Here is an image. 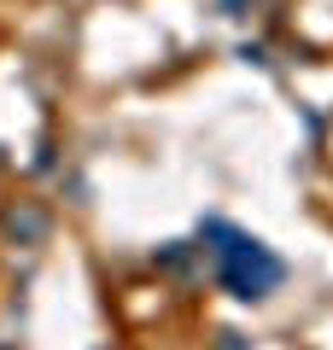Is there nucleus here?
<instances>
[{"mask_svg":"<svg viewBox=\"0 0 333 350\" xmlns=\"http://www.w3.org/2000/svg\"><path fill=\"white\" fill-rule=\"evenodd\" d=\"M6 228H12V239H18V234H24V239H41V228H47V222H41L36 211H24V216H12Z\"/></svg>","mask_w":333,"mask_h":350,"instance_id":"f03ea898","label":"nucleus"},{"mask_svg":"<svg viewBox=\"0 0 333 350\" xmlns=\"http://www.w3.org/2000/svg\"><path fill=\"white\" fill-rule=\"evenodd\" d=\"M222 239H228V245H222V280L234 286V298H263V292L286 275V269H281V262H275L263 245H251V239L228 234V228H222Z\"/></svg>","mask_w":333,"mask_h":350,"instance_id":"f257e3e1","label":"nucleus"}]
</instances>
